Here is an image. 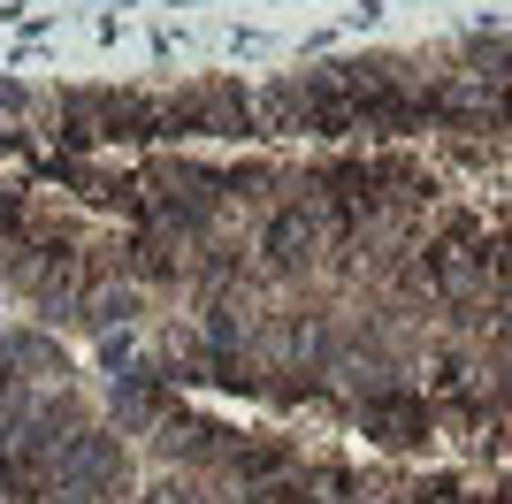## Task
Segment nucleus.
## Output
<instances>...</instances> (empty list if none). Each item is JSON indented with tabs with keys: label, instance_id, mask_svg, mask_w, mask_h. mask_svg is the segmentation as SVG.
Segmentation results:
<instances>
[{
	"label": "nucleus",
	"instance_id": "obj_1",
	"mask_svg": "<svg viewBox=\"0 0 512 504\" xmlns=\"http://www.w3.org/2000/svg\"><path fill=\"white\" fill-rule=\"evenodd\" d=\"M360 428H367L375 443H398V451H406V443L428 436V405H421V398H367Z\"/></svg>",
	"mask_w": 512,
	"mask_h": 504
}]
</instances>
